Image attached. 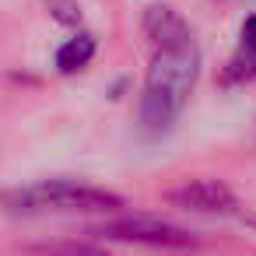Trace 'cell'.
Listing matches in <instances>:
<instances>
[{
    "mask_svg": "<svg viewBox=\"0 0 256 256\" xmlns=\"http://www.w3.org/2000/svg\"><path fill=\"white\" fill-rule=\"evenodd\" d=\"M196 78H200V46L193 32H182L179 39L154 46L140 92V126L148 134H165L186 109Z\"/></svg>",
    "mask_w": 256,
    "mask_h": 256,
    "instance_id": "cell-1",
    "label": "cell"
},
{
    "mask_svg": "<svg viewBox=\"0 0 256 256\" xmlns=\"http://www.w3.org/2000/svg\"><path fill=\"white\" fill-rule=\"evenodd\" d=\"M0 204L14 214H112L123 207V196L78 179H39L8 190Z\"/></svg>",
    "mask_w": 256,
    "mask_h": 256,
    "instance_id": "cell-2",
    "label": "cell"
},
{
    "mask_svg": "<svg viewBox=\"0 0 256 256\" xmlns=\"http://www.w3.org/2000/svg\"><path fill=\"white\" fill-rule=\"evenodd\" d=\"M92 235L98 238H112V242H134V246H151V249H190L196 246V235L165 221V218H151V214H120L109 218L102 224L92 228Z\"/></svg>",
    "mask_w": 256,
    "mask_h": 256,
    "instance_id": "cell-3",
    "label": "cell"
},
{
    "mask_svg": "<svg viewBox=\"0 0 256 256\" xmlns=\"http://www.w3.org/2000/svg\"><path fill=\"white\" fill-rule=\"evenodd\" d=\"M168 204L190 214H210V218L238 214V196L221 179H186L182 186L168 190Z\"/></svg>",
    "mask_w": 256,
    "mask_h": 256,
    "instance_id": "cell-4",
    "label": "cell"
},
{
    "mask_svg": "<svg viewBox=\"0 0 256 256\" xmlns=\"http://www.w3.org/2000/svg\"><path fill=\"white\" fill-rule=\"evenodd\" d=\"M221 81H224V84H246V81H256V14H249V18L242 22L238 46H235L232 60L224 64Z\"/></svg>",
    "mask_w": 256,
    "mask_h": 256,
    "instance_id": "cell-5",
    "label": "cell"
},
{
    "mask_svg": "<svg viewBox=\"0 0 256 256\" xmlns=\"http://www.w3.org/2000/svg\"><path fill=\"white\" fill-rule=\"evenodd\" d=\"M182 32H190V25L168 8V4H151L144 11V36L151 39V46H162L168 39H179Z\"/></svg>",
    "mask_w": 256,
    "mask_h": 256,
    "instance_id": "cell-6",
    "label": "cell"
},
{
    "mask_svg": "<svg viewBox=\"0 0 256 256\" xmlns=\"http://www.w3.org/2000/svg\"><path fill=\"white\" fill-rule=\"evenodd\" d=\"M95 50H98V42H95L88 32L70 36V39L56 50V70H60V74H78V70H84V67L95 60Z\"/></svg>",
    "mask_w": 256,
    "mask_h": 256,
    "instance_id": "cell-7",
    "label": "cell"
},
{
    "mask_svg": "<svg viewBox=\"0 0 256 256\" xmlns=\"http://www.w3.org/2000/svg\"><path fill=\"white\" fill-rule=\"evenodd\" d=\"M28 252H36V256H109L106 249H98V246H92V242H70V238L28 246Z\"/></svg>",
    "mask_w": 256,
    "mask_h": 256,
    "instance_id": "cell-8",
    "label": "cell"
}]
</instances>
